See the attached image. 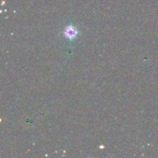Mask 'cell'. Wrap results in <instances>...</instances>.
Masks as SVG:
<instances>
[{
	"instance_id": "6da1fadb",
	"label": "cell",
	"mask_w": 158,
	"mask_h": 158,
	"mask_svg": "<svg viewBox=\"0 0 158 158\" xmlns=\"http://www.w3.org/2000/svg\"><path fill=\"white\" fill-rule=\"evenodd\" d=\"M77 29L72 26H68L65 30V35L69 39H73L77 36Z\"/></svg>"
}]
</instances>
